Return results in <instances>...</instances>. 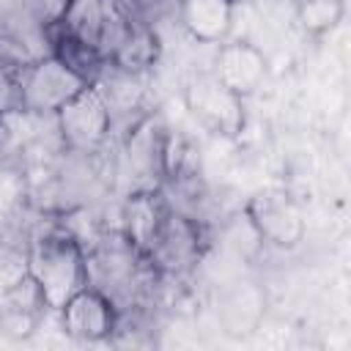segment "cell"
<instances>
[{
    "mask_svg": "<svg viewBox=\"0 0 351 351\" xmlns=\"http://www.w3.org/2000/svg\"><path fill=\"white\" fill-rule=\"evenodd\" d=\"M126 14L115 5V0H69V8L60 19V27L93 47H99L107 58L112 38L118 36Z\"/></svg>",
    "mask_w": 351,
    "mask_h": 351,
    "instance_id": "9",
    "label": "cell"
},
{
    "mask_svg": "<svg viewBox=\"0 0 351 351\" xmlns=\"http://www.w3.org/2000/svg\"><path fill=\"white\" fill-rule=\"evenodd\" d=\"M236 0H181L178 16L186 33L200 44H222L233 27Z\"/></svg>",
    "mask_w": 351,
    "mask_h": 351,
    "instance_id": "13",
    "label": "cell"
},
{
    "mask_svg": "<svg viewBox=\"0 0 351 351\" xmlns=\"http://www.w3.org/2000/svg\"><path fill=\"white\" fill-rule=\"evenodd\" d=\"M25 266L38 282L52 313H58L66 299L88 282L85 244L63 214H52V219L38 222L27 233Z\"/></svg>",
    "mask_w": 351,
    "mask_h": 351,
    "instance_id": "1",
    "label": "cell"
},
{
    "mask_svg": "<svg viewBox=\"0 0 351 351\" xmlns=\"http://www.w3.org/2000/svg\"><path fill=\"white\" fill-rule=\"evenodd\" d=\"M58 315H60V329L82 343L110 340L121 324L118 304L90 282H85L77 293H71L66 304L58 310Z\"/></svg>",
    "mask_w": 351,
    "mask_h": 351,
    "instance_id": "6",
    "label": "cell"
},
{
    "mask_svg": "<svg viewBox=\"0 0 351 351\" xmlns=\"http://www.w3.org/2000/svg\"><path fill=\"white\" fill-rule=\"evenodd\" d=\"M296 14L304 30H332L343 16V0H296Z\"/></svg>",
    "mask_w": 351,
    "mask_h": 351,
    "instance_id": "15",
    "label": "cell"
},
{
    "mask_svg": "<svg viewBox=\"0 0 351 351\" xmlns=\"http://www.w3.org/2000/svg\"><path fill=\"white\" fill-rule=\"evenodd\" d=\"M206 250H208V225L186 214H178L167 206L165 219L145 258L165 280H176V277L189 274L200 263Z\"/></svg>",
    "mask_w": 351,
    "mask_h": 351,
    "instance_id": "4",
    "label": "cell"
},
{
    "mask_svg": "<svg viewBox=\"0 0 351 351\" xmlns=\"http://www.w3.org/2000/svg\"><path fill=\"white\" fill-rule=\"evenodd\" d=\"M93 88L101 93L115 126L118 123L129 126L143 112H148V110H143L145 107V74H132V71H123V69H115L107 63L104 74L96 80Z\"/></svg>",
    "mask_w": 351,
    "mask_h": 351,
    "instance_id": "12",
    "label": "cell"
},
{
    "mask_svg": "<svg viewBox=\"0 0 351 351\" xmlns=\"http://www.w3.org/2000/svg\"><path fill=\"white\" fill-rule=\"evenodd\" d=\"M55 137L63 151L71 154H96L104 151L112 140L115 123L101 99V93L88 85L74 99H69L52 118Z\"/></svg>",
    "mask_w": 351,
    "mask_h": 351,
    "instance_id": "3",
    "label": "cell"
},
{
    "mask_svg": "<svg viewBox=\"0 0 351 351\" xmlns=\"http://www.w3.org/2000/svg\"><path fill=\"white\" fill-rule=\"evenodd\" d=\"M184 101H186L189 112L197 118V123L206 126L214 134L233 137L244 126V104H241V96L233 93L228 85H222L211 71L208 74H197L186 85Z\"/></svg>",
    "mask_w": 351,
    "mask_h": 351,
    "instance_id": "7",
    "label": "cell"
},
{
    "mask_svg": "<svg viewBox=\"0 0 351 351\" xmlns=\"http://www.w3.org/2000/svg\"><path fill=\"white\" fill-rule=\"evenodd\" d=\"M167 137H170V126L159 112L151 110L126 126L121 137V162L129 178V192L162 189Z\"/></svg>",
    "mask_w": 351,
    "mask_h": 351,
    "instance_id": "2",
    "label": "cell"
},
{
    "mask_svg": "<svg viewBox=\"0 0 351 351\" xmlns=\"http://www.w3.org/2000/svg\"><path fill=\"white\" fill-rule=\"evenodd\" d=\"M159 55H162V41L156 27L126 16L107 49V63L132 74H148L159 63Z\"/></svg>",
    "mask_w": 351,
    "mask_h": 351,
    "instance_id": "10",
    "label": "cell"
},
{
    "mask_svg": "<svg viewBox=\"0 0 351 351\" xmlns=\"http://www.w3.org/2000/svg\"><path fill=\"white\" fill-rule=\"evenodd\" d=\"M49 55H55L85 85H96V80L107 69V58H104V52L99 47L66 33L60 25L49 30Z\"/></svg>",
    "mask_w": 351,
    "mask_h": 351,
    "instance_id": "14",
    "label": "cell"
},
{
    "mask_svg": "<svg viewBox=\"0 0 351 351\" xmlns=\"http://www.w3.org/2000/svg\"><path fill=\"white\" fill-rule=\"evenodd\" d=\"M82 88L88 85L77 74H71L55 55H44L33 60L22 74L19 110L33 118H55V112Z\"/></svg>",
    "mask_w": 351,
    "mask_h": 351,
    "instance_id": "5",
    "label": "cell"
},
{
    "mask_svg": "<svg viewBox=\"0 0 351 351\" xmlns=\"http://www.w3.org/2000/svg\"><path fill=\"white\" fill-rule=\"evenodd\" d=\"M14 5L27 16L33 19L38 27L44 30H52L60 25L66 8H69V0H14Z\"/></svg>",
    "mask_w": 351,
    "mask_h": 351,
    "instance_id": "16",
    "label": "cell"
},
{
    "mask_svg": "<svg viewBox=\"0 0 351 351\" xmlns=\"http://www.w3.org/2000/svg\"><path fill=\"white\" fill-rule=\"evenodd\" d=\"M211 74L244 99V96H250L261 88V82L266 77V58H263L261 49H255L252 44H244V41L222 44L217 49Z\"/></svg>",
    "mask_w": 351,
    "mask_h": 351,
    "instance_id": "11",
    "label": "cell"
},
{
    "mask_svg": "<svg viewBox=\"0 0 351 351\" xmlns=\"http://www.w3.org/2000/svg\"><path fill=\"white\" fill-rule=\"evenodd\" d=\"M247 214H250V222H252L255 233L261 239H266L269 244L293 247L304 233L302 211L282 192H261V195H255L252 203L247 206Z\"/></svg>",
    "mask_w": 351,
    "mask_h": 351,
    "instance_id": "8",
    "label": "cell"
},
{
    "mask_svg": "<svg viewBox=\"0 0 351 351\" xmlns=\"http://www.w3.org/2000/svg\"><path fill=\"white\" fill-rule=\"evenodd\" d=\"M167 0H115V5L129 16V19H137V22H148L154 25V19L159 16V11L165 8Z\"/></svg>",
    "mask_w": 351,
    "mask_h": 351,
    "instance_id": "17",
    "label": "cell"
}]
</instances>
